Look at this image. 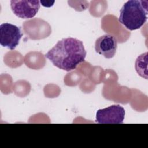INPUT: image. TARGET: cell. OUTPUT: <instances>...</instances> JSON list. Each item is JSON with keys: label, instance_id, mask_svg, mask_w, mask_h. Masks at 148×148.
<instances>
[{"label": "cell", "instance_id": "277c9868", "mask_svg": "<svg viewBox=\"0 0 148 148\" xmlns=\"http://www.w3.org/2000/svg\"><path fill=\"white\" fill-rule=\"evenodd\" d=\"M23 36L17 26L6 23L0 25V44L10 50H14L18 45Z\"/></svg>", "mask_w": 148, "mask_h": 148}, {"label": "cell", "instance_id": "8992f818", "mask_svg": "<svg viewBox=\"0 0 148 148\" xmlns=\"http://www.w3.org/2000/svg\"><path fill=\"white\" fill-rule=\"evenodd\" d=\"M117 47L116 38L110 34H105L96 39L95 42V51L103 56L106 58H111L116 54Z\"/></svg>", "mask_w": 148, "mask_h": 148}, {"label": "cell", "instance_id": "5b68a950", "mask_svg": "<svg viewBox=\"0 0 148 148\" xmlns=\"http://www.w3.org/2000/svg\"><path fill=\"white\" fill-rule=\"evenodd\" d=\"M38 0H12L10 8L13 13L21 18L27 19L34 17L40 8Z\"/></svg>", "mask_w": 148, "mask_h": 148}, {"label": "cell", "instance_id": "6da1fadb", "mask_svg": "<svg viewBox=\"0 0 148 148\" xmlns=\"http://www.w3.org/2000/svg\"><path fill=\"white\" fill-rule=\"evenodd\" d=\"M87 54L82 41L73 38H64L46 53L45 57L60 69L70 71L84 61Z\"/></svg>", "mask_w": 148, "mask_h": 148}, {"label": "cell", "instance_id": "3957f363", "mask_svg": "<svg viewBox=\"0 0 148 148\" xmlns=\"http://www.w3.org/2000/svg\"><path fill=\"white\" fill-rule=\"evenodd\" d=\"M125 114V109L123 106L112 105L98 110L95 121L99 124H123Z\"/></svg>", "mask_w": 148, "mask_h": 148}, {"label": "cell", "instance_id": "7a4b0ae2", "mask_svg": "<svg viewBox=\"0 0 148 148\" xmlns=\"http://www.w3.org/2000/svg\"><path fill=\"white\" fill-rule=\"evenodd\" d=\"M147 1L130 0L120 10L119 21L127 29L134 31L140 28L147 20Z\"/></svg>", "mask_w": 148, "mask_h": 148}]
</instances>
